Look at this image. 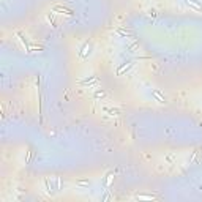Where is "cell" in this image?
Masks as SVG:
<instances>
[{"label": "cell", "instance_id": "cell-1", "mask_svg": "<svg viewBox=\"0 0 202 202\" xmlns=\"http://www.w3.org/2000/svg\"><path fill=\"white\" fill-rule=\"evenodd\" d=\"M188 3H194V5H201V3L197 2V0H188ZM194 10H196V11H202V8H199V6H194Z\"/></svg>", "mask_w": 202, "mask_h": 202}]
</instances>
